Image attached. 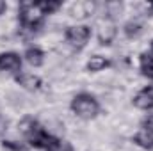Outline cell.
Here are the masks:
<instances>
[{
	"instance_id": "cell-6",
	"label": "cell",
	"mask_w": 153,
	"mask_h": 151,
	"mask_svg": "<svg viewBox=\"0 0 153 151\" xmlns=\"http://www.w3.org/2000/svg\"><path fill=\"white\" fill-rule=\"evenodd\" d=\"M116 34H117V30H116V25L112 23V21H105V23H102L100 29H98V41H100V44L109 46V44L114 41Z\"/></svg>"
},
{
	"instance_id": "cell-15",
	"label": "cell",
	"mask_w": 153,
	"mask_h": 151,
	"mask_svg": "<svg viewBox=\"0 0 153 151\" xmlns=\"http://www.w3.org/2000/svg\"><path fill=\"white\" fill-rule=\"evenodd\" d=\"M38 4L43 11V14H52L61 7V2H55V0H45V2H38Z\"/></svg>"
},
{
	"instance_id": "cell-11",
	"label": "cell",
	"mask_w": 153,
	"mask_h": 151,
	"mask_svg": "<svg viewBox=\"0 0 153 151\" xmlns=\"http://www.w3.org/2000/svg\"><path fill=\"white\" fill-rule=\"evenodd\" d=\"M134 105L141 110H152L153 109V98L143 89L134 96Z\"/></svg>"
},
{
	"instance_id": "cell-22",
	"label": "cell",
	"mask_w": 153,
	"mask_h": 151,
	"mask_svg": "<svg viewBox=\"0 0 153 151\" xmlns=\"http://www.w3.org/2000/svg\"><path fill=\"white\" fill-rule=\"evenodd\" d=\"M148 7H152V9H153V2H150V4H148Z\"/></svg>"
},
{
	"instance_id": "cell-12",
	"label": "cell",
	"mask_w": 153,
	"mask_h": 151,
	"mask_svg": "<svg viewBox=\"0 0 153 151\" xmlns=\"http://www.w3.org/2000/svg\"><path fill=\"white\" fill-rule=\"evenodd\" d=\"M139 66H141V73L153 80V53H141Z\"/></svg>"
},
{
	"instance_id": "cell-5",
	"label": "cell",
	"mask_w": 153,
	"mask_h": 151,
	"mask_svg": "<svg viewBox=\"0 0 153 151\" xmlns=\"http://www.w3.org/2000/svg\"><path fill=\"white\" fill-rule=\"evenodd\" d=\"M22 70V57L14 52L0 53V71H20Z\"/></svg>"
},
{
	"instance_id": "cell-23",
	"label": "cell",
	"mask_w": 153,
	"mask_h": 151,
	"mask_svg": "<svg viewBox=\"0 0 153 151\" xmlns=\"http://www.w3.org/2000/svg\"><path fill=\"white\" fill-rule=\"evenodd\" d=\"M152 53H153V41H152Z\"/></svg>"
},
{
	"instance_id": "cell-9",
	"label": "cell",
	"mask_w": 153,
	"mask_h": 151,
	"mask_svg": "<svg viewBox=\"0 0 153 151\" xmlns=\"http://www.w3.org/2000/svg\"><path fill=\"white\" fill-rule=\"evenodd\" d=\"M25 61L30 64V66H34V68H39L43 62H45V53H43V50L38 48V46H30V48H27V52H25Z\"/></svg>"
},
{
	"instance_id": "cell-4",
	"label": "cell",
	"mask_w": 153,
	"mask_h": 151,
	"mask_svg": "<svg viewBox=\"0 0 153 151\" xmlns=\"http://www.w3.org/2000/svg\"><path fill=\"white\" fill-rule=\"evenodd\" d=\"M89 38H91V29L87 25H73L68 27L66 30V41L75 48H84Z\"/></svg>"
},
{
	"instance_id": "cell-1",
	"label": "cell",
	"mask_w": 153,
	"mask_h": 151,
	"mask_svg": "<svg viewBox=\"0 0 153 151\" xmlns=\"http://www.w3.org/2000/svg\"><path fill=\"white\" fill-rule=\"evenodd\" d=\"M43 16L45 14H43L38 2H22L20 4V23H22L23 30H27L30 34L36 32L41 27Z\"/></svg>"
},
{
	"instance_id": "cell-2",
	"label": "cell",
	"mask_w": 153,
	"mask_h": 151,
	"mask_svg": "<svg viewBox=\"0 0 153 151\" xmlns=\"http://www.w3.org/2000/svg\"><path fill=\"white\" fill-rule=\"evenodd\" d=\"M71 110L82 119H93L100 112V105L94 96H91L87 93H80L71 100Z\"/></svg>"
},
{
	"instance_id": "cell-10",
	"label": "cell",
	"mask_w": 153,
	"mask_h": 151,
	"mask_svg": "<svg viewBox=\"0 0 153 151\" xmlns=\"http://www.w3.org/2000/svg\"><path fill=\"white\" fill-rule=\"evenodd\" d=\"M109 66H111V62H109V59H105L103 55H93V57L87 61V64H85L87 71H91V73H98V71H102V70H105V68H109Z\"/></svg>"
},
{
	"instance_id": "cell-17",
	"label": "cell",
	"mask_w": 153,
	"mask_h": 151,
	"mask_svg": "<svg viewBox=\"0 0 153 151\" xmlns=\"http://www.w3.org/2000/svg\"><path fill=\"white\" fill-rule=\"evenodd\" d=\"M2 146H4L5 150H11V151H23V146H22L20 142H14V141H4Z\"/></svg>"
},
{
	"instance_id": "cell-8",
	"label": "cell",
	"mask_w": 153,
	"mask_h": 151,
	"mask_svg": "<svg viewBox=\"0 0 153 151\" xmlns=\"http://www.w3.org/2000/svg\"><path fill=\"white\" fill-rule=\"evenodd\" d=\"M134 142L144 150H153V128H141L134 135Z\"/></svg>"
},
{
	"instance_id": "cell-21",
	"label": "cell",
	"mask_w": 153,
	"mask_h": 151,
	"mask_svg": "<svg viewBox=\"0 0 153 151\" xmlns=\"http://www.w3.org/2000/svg\"><path fill=\"white\" fill-rule=\"evenodd\" d=\"M4 128H5V123H4V121H2V119H0V133H2V132H4Z\"/></svg>"
},
{
	"instance_id": "cell-16",
	"label": "cell",
	"mask_w": 153,
	"mask_h": 151,
	"mask_svg": "<svg viewBox=\"0 0 153 151\" xmlns=\"http://www.w3.org/2000/svg\"><path fill=\"white\" fill-rule=\"evenodd\" d=\"M46 151H73L71 150V146L68 144V142H64V141H57V144H53L50 150Z\"/></svg>"
},
{
	"instance_id": "cell-7",
	"label": "cell",
	"mask_w": 153,
	"mask_h": 151,
	"mask_svg": "<svg viewBox=\"0 0 153 151\" xmlns=\"http://www.w3.org/2000/svg\"><path fill=\"white\" fill-rule=\"evenodd\" d=\"M16 82L27 91H38L41 87V78L32 75V73H18L16 75Z\"/></svg>"
},
{
	"instance_id": "cell-14",
	"label": "cell",
	"mask_w": 153,
	"mask_h": 151,
	"mask_svg": "<svg viewBox=\"0 0 153 151\" xmlns=\"http://www.w3.org/2000/svg\"><path fill=\"white\" fill-rule=\"evenodd\" d=\"M123 32H125L126 38H137V36L143 32V23L137 21V20H132V21H128V23L125 25Z\"/></svg>"
},
{
	"instance_id": "cell-20",
	"label": "cell",
	"mask_w": 153,
	"mask_h": 151,
	"mask_svg": "<svg viewBox=\"0 0 153 151\" xmlns=\"http://www.w3.org/2000/svg\"><path fill=\"white\" fill-rule=\"evenodd\" d=\"M5 9H7V5H5V2H4V0H0V14H2V13H4Z\"/></svg>"
},
{
	"instance_id": "cell-18",
	"label": "cell",
	"mask_w": 153,
	"mask_h": 151,
	"mask_svg": "<svg viewBox=\"0 0 153 151\" xmlns=\"http://www.w3.org/2000/svg\"><path fill=\"white\" fill-rule=\"evenodd\" d=\"M143 128H153V115L150 114V115H146L144 119H143Z\"/></svg>"
},
{
	"instance_id": "cell-19",
	"label": "cell",
	"mask_w": 153,
	"mask_h": 151,
	"mask_svg": "<svg viewBox=\"0 0 153 151\" xmlns=\"http://www.w3.org/2000/svg\"><path fill=\"white\" fill-rule=\"evenodd\" d=\"M144 91H146V93L153 98V84H152V85H148V87H144Z\"/></svg>"
},
{
	"instance_id": "cell-3",
	"label": "cell",
	"mask_w": 153,
	"mask_h": 151,
	"mask_svg": "<svg viewBox=\"0 0 153 151\" xmlns=\"http://www.w3.org/2000/svg\"><path fill=\"white\" fill-rule=\"evenodd\" d=\"M27 141H29V144H30L32 148H36V150H50L53 144H57L59 139H55L53 135H50L46 130H43L38 124V126L34 128V132L27 135Z\"/></svg>"
},
{
	"instance_id": "cell-13",
	"label": "cell",
	"mask_w": 153,
	"mask_h": 151,
	"mask_svg": "<svg viewBox=\"0 0 153 151\" xmlns=\"http://www.w3.org/2000/svg\"><path fill=\"white\" fill-rule=\"evenodd\" d=\"M93 11H94V4H91V2H80V4L73 5V9H71L73 14L71 16H75V18H85Z\"/></svg>"
}]
</instances>
